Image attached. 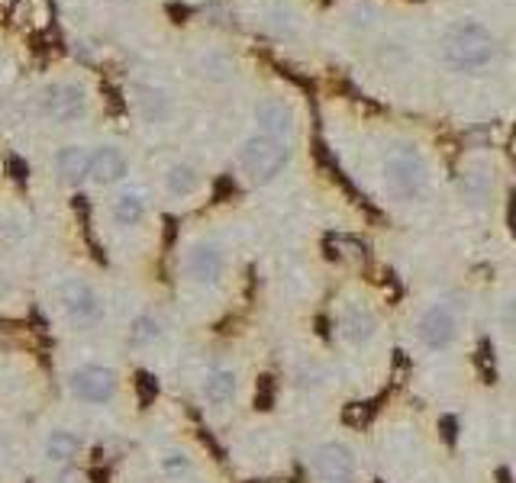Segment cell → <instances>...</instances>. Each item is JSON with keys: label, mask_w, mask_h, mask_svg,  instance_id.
I'll return each mask as SVG.
<instances>
[{"label": "cell", "mask_w": 516, "mask_h": 483, "mask_svg": "<svg viewBox=\"0 0 516 483\" xmlns=\"http://www.w3.org/2000/svg\"><path fill=\"white\" fill-rule=\"evenodd\" d=\"M443 59L458 74H481L501 59V39L484 23L458 20L443 36Z\"/></svg>", "instance_id": "6da1fadb"}, {"label": "cell", "mask_w": 516, "mask_h": 483, "mask_svg": "<svg viewBox=\"0 0 516 483\" xmlns=\"http://www.w3.org/2000/svg\"><path fill=\"white\" fill-rule=\"evenodd\" d=\"M381 181L387 197H394L397 204H413L423 200L429 191V168L423 155L413 146H397L381 165Z\"/></svg>", "instance_id": "7a4b0ae2"}, {"label": "cell", "mask_w": 516, "mask_h": 483, "mask_svg": "<svg viewBox=\"0 0 516 483\" xmlns=\"http://www.w3.org/2000/svg\"><path fill=\"white\" fill-rule=\"evenodd\" d=\"M291 165V142L272 139V136H249L239 148V168L252 184L265 187Z\"/></svg>", "instance_id": "3957f363"}, {"label": "cell", "mask_w": 516, "mask_h": 483, "mask_svg": "<svg viewBox=\"0 0 516 483\" xmlns=\"http://www.w3.org/2000/svg\"><path fill=\"white\" fill-rule=\"evenodd\" d=\"M39 110L45 119L59 126H72L78 119L88 117V90L81 84H72V80H59V84H49L39 97Z\"/></svg>", "instance_id": "277c9868"}, {"label": "cell", "mask_w": 516, "mask_h": 483, "mask_svg": "<svg viewBox=\"0 0 516 483\" xmlns=\"http://www.w3.org/2000/svg\"><path fill=\"white\" fill-rule=\"evenodd\" d=\"M117 374L107 371V367H97V365H88V367H78L72 371L68 377V390H72L74 400L81 402H110L117 396Z\"/></svg>", "instance_id": "5b68a950"}, {"label": "cell", "mask_w": 516, "mask_h": 483, "mask_svg": "<svg viewBox=\"0 0 516 483\" xmlns=\"http://www.w3.org/2000/svg\"><path fill=\"white\" fill-rule=\"evenodd\" d=\"M62 307H65L68 319H72L74 326H84V329L97 326L103 316V303L100 297H97V290L88 280H78V278L62 284Z\"/></svg>", "instance_id": "8992f818"}, {"label": "cell", "mask_w": 516, "mask_h": 483, "mask_svg": "<svg viewBox=\"0 0 516 483\" xmlns=\"http://www.w3.org/2000/svg\"><path fill=\"white\" fill-rule=\"evenodd\" d=\"M416 336H420L423 348H429V352H445L452 342H455L458 336V316L452 307H445V303H435V307H429L426 313H423L420 326H416Z\"/></svg>", "instance_id": "52a82bcc"}, {"label": "cell", "mask_w": 516, "mask_h": 483, "mask_svg": "<svg viewBox=\"0 0 516 483\" xmlns=\"http://www.w3.org/2000/svg\"><path fill=\"white\" fill-rule=\"evenodd\" d=\"M255 123L262 136H272V139L291 142L297 123H294V110L281 97H265V100L255 103Z\"/></svg>", "instance_id": "ba28073f"}, {"label": "cell", "mask_w": 516, "mask_h": 483, "mask_svg": "<svg viewBox=\"0 0 516 483\" xmlns=\"http://www.w3.org/2000/svg\"><path fill=\"white\" fill-rule=\"evenodd\" d=\"M223 271H226V258L216 245L210 242H197L191 251H187V274H191L197 284L204 287H214L220 284Z\"/></svg>", "instance_id": "9c48e42d"}, {"label": "cell", "mask_w": 516, "mask_h": 483, "mask_svg": "<svg viewBox=\"0 0 516 483\" xmlns=\"http://www.w3.org/2000/svg\"><path fill=\"white\" fill-rule=\"evenodd\" d=\"M313 470L323 477L326 483L352 480L355 477V454L346 445H320L313 451Z\"/></svg>", "instance_id": "30bf717a"}, {"label": "cell", "mask_w": 516, "mask_h": 483, "mask_svg": "<svg viewBox=\"0 0 516 483\" xmlns=\"http://www.w3.org/2000/svg\"><path fill=\"white\" fill-rule=\"evenodd\" d=\"M126 168H129V165H126V158H123V152H119V148L100 146L97 152H91V171H88V177L97 184V187H110V184L123 181Z\"/></svg>", "instance_id": "8fae6325"}, {"label": "cell", "mask_w": 516, "mask_h": 483, "mask_svg": "<svg viewBox=\"0 0 516 483\" xmlns=\"http://www.w3.org/2000/svg\"><path fill=\"white\" fill-rule=\"evenodd\" d=\"M136 113L142 117V123H165L171 117V97L152 84H136Z\"/></svg>", "instance_id": "7c38bea8"}, {"label": "cell", "mask_w": 516, "mask_h": 483, "mask_svg": "<svg viewBox=\"0 0 516 483\" xmlns=\"http://www.w3.org/2000/svg\"><path fill=\"white\" fill-rule=\"evenodd\" d=\"M55 168H59V177L65 184L88 181L91 152L84 146H65V148H59V155H55Z\"/></svg>", "instance_id": "4fadbf2b"}, {"label": "cell", "mask_w": 516, "mask_h": 483, "mask_svg": "<svg viewBox=\"0 0 516 483\" xmlns=\"http://www.w3.org/2000/svg\"><path fill=\"white\" fill-rule=\"evenodd\" d=\"M377 332V319L368 307H349L342 313V336L352 345H368Z\"/></svg>", "instance_id": "5bb4252c"}, {"label": "cell", "mask_w": 516, "mask_h": 483, "mask_svg": "<svg viewBox=\"0 0 516 483\" xmlns=\"http://www.w3.org/2000/svg\"><path fill=\"white\" fill-rule=\"evenodd\" d=\"M197 71L200 78L214 80V84H226L236 78V62L229 59L226 52H204L197 59Z\"/></svg>", "instance_id": "9a60e30c"}, {"label": "cell", "mask_w": 516, "mask_h": 483, "mask_svg": "<svg viewBox=\"0 0 516 483\" xmlns=\"http://www.w3.org/2000/svg\"><path fill=\"white\" fill-rule=\"evenodd\" d=\"M165 187H168L171 197H191V194H197L200 187V175L197 168H191V165H185V161H177V165H171L168 171H165Z\"/></svg>", "instance_id": "2e32d148"}, {"label": "cell", "mask_w": 516, "mask_h": 483, "mask_svg": "<svg viewBox=\"0 0 516 483\" xmlns=\"http://www.w3.org/2000/svg\"><path fill=\"white\" fill-rule=\"evenodd\" d=\"M204 396L214 406H226L233 396H236V374L233 371H214V374H206V381H204Z\"/></svg>", "instance_id": "e0dca14e"}, {"label": "cell", "mask_w": 516, "mask_h": 483, "mask_svg": "<svg viewBox=\"0 0 516 483\" xmlns=\"http://www.w3.org/2000/svg\"><path fill=\"white\" fill-rule=\"evenodd\" d=\"M78 451H81V439L74 432H65V429H55L45 441V458L55 464H68Z\"/></svg>", "instance_id": "ac0fdd59"}, {"label": "cell", "mask_w": 516, "mask_h": 483, "mask_svg": "<svg viewBox=\"0 0 516 483\" xmlns=\"http://www.w3.org/2000/svg\"><path fill=\"white\" fill-rule=\"evenodd\" d=\"M113 223L117 226H139L142 216H146V200L139 197V194H119L117 200H113Z\"/></svg>", "instance_id": "d6986e66"}, {"label": "cell", "mask_w": 516, "mask_h": 483, "mask_svg": "<svg viewBox=\"0 0 516 483\" xmlns=\"http://www.w3.org/2000/svg\"><path fill=\"white\" fill-rule=\"evenodd\" d=\"M494 194V177L487 175V171H464L462 175V197L468 204H487Z\"/></svg>", "instance_id": "ffe728a7"}, {"label": "cell", "mask_w": 516, "mask_h": 483, "mask_svg": "<svg viewBox=\"0 0 516 483\" xmlns=\"http://www.w3.org/2000/svg\"><path fill=\"white\" fill-rule=\"evenodd\" d=\"M158 336H162V326H158V319H152V316H136V319L129 322V342L139 345V348L152 345Z\"/></svg>", "instance_id": "44dd1931"}, {"label": "cell", "mask_w": 516, "mask_h": 483, "mask_svg": "<svg viewBox=\"0 0 516 483\" xmlns=\"http://www.w3.org/2000/svg\"><path fill=\"white\" fill-rule=\"evenodd\" d=\"M368 416H371V406H365V402H349L346 406V422L349 425L368 422Z\"/></svg>", "instance_id": "7402d4cb"}, {"label": "cell", "mask_w": 516, "mask_h": 483, "mask_svg": "<svg viewBox=\"0 0 516 483\" xmlns=\"http://www.w3.org/2000/svg\"><path fill=\"white\" fill-rule=\"evenodd\" d=\"M139 393H142V402H152V396L158 393V387H155V381L148 374H139Z\"/></svg>", "instance_id": "603a6c76"}, {"label": "cell", "mask_w": 516, "mask_h": 483, "mask_svg": "<svg viewBox=\"0 0 516 483\" xmlns=\"http://www.w3.org/2000/svg\"><path fill=\"white\" fill-rule=\"evenodd\" d=\"M168 474H185L187 470V461L185 458H177V454H171V458H165V464H162Z\"/></svg>", "instance_id": "cb8c5ba5"}, {"label": "cell", "mask_w": 516, "mask_h": 483, "mask_svg": "<svg viewBox=\"0 0 516 483\" xmlns=\"http://www.w3.org/2000/svg\"><path fill=\"white\" fill-rule=\"evenodd\" d=\"M272 402V377H262V410H268Z\"/></svg>", "instance_id": "d4e9b609"}, {"label": "cell", "mask_w": 516, "mask_h": 483, "mask_svg": "<svg viewBox=\"0 0 516 483\" xmlns=\"http://www.w3.org/2000/svg\"><path fill=\"white\" fill-rule=\"evenodd\" d=\"M339 483H352V480H339Z\"/></svg>", "instance_id": "484cf974"}]
</instances>
